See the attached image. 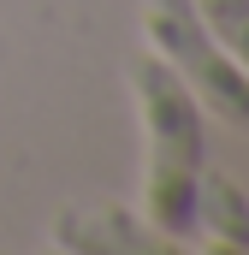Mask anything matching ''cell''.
<instances>
[{
    "label": "cell",
    "instance_id": "6da1fadb",
    "mask_svg": "<svg viewBox=\"0 0 249 255\" xmlns=\"http://www.w3.org/2000/svg\"><path fill=\"white\" fill-rule=\"evenodd\" d=\"M130 95H136L142 142H148L142 220L160 226L166 238L190 244L196 238V178L208 166V113L196 107V95L172 77V65L154 48L130 54Z\"/></svg>",
    "mask_w": 249,
    "mask_h": 255
},
{
    "label": "cell",
    "instance_id": "7a4b0ae2",
    "mask_svg": "<svg viewBox=\"0 0 249 255\" xmlns=\"http://www.w3.org/2000/svg\"><path fill=\"white\" fill-rule=\"evenodd\" d=\"M142 48L172 65V77L196 95V107L226 130H249V71L196 18L190 0H142Z\"/></svg>",
    "mask_w": 249,
    "mask_h": 255
},
{
    "label": "cell",
    "instance_id": "3957f363",
    "mask_svg": "<svg viewBox=\"0 0 249 255\" xmlns=\"http://www.w3.org/2000/svg\"><path fill=\"white\" fill-rule=\"evenodd\" d=\"M54 250L65 255H178L184 244L142 220V208L124 202H83L54 214Z\"/></svg>",
    "mask_w": 249,
    "mask_h": 255
},
{
    "label": "cell",
    "instance_id": "277c9868",
    "mask_svg": "<svg viewBox=\"0 0 249 255\" xmlns=\"http://www.w3.org/2000/svg\"><path fill=\"white\" fill-rule=\"evenodd\" d=\"M196 238L208 250L249 255V190L232 172H208L196 178Z\"/></svg>",
    "mask_w": 249,
    "mask_h": 255
},
{
    "label": "cell",
    "instance_id": "5b68a950",
    "mask_svg": "<svg viewBox=\"0 0 249 255\" xmlns=\"http://www.w3.org/2000/svg\"><path fill=\"white\" fill-rule=\"evenodd\" d=\"M190 6H196L202 30L249 71V0H190Z\"/></svg>",
    "mask_w": 249,
    "mask_h": 255
}]
</instances>
